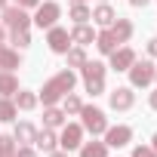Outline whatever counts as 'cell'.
Wrapping results in <instances>:
<instances>
[{"mask_svg":"<svg viewBox=\"0 0 157 157\" xmlns=\"http://www.w3.org/2000/svg\"><path fill=\"white\" fill-rule=\"evenodd\" d=\"M77 86V74L71 71V68H65V71H59V74H52L49 80L40 86V93H37V99L43 102V105H59L71 90Z\"/></svg>","mask_w":157,"mask_h":157,"instance_id":"cell-1","label":"cell"},{"mask_svg":"<svg viewBox=\"0 0 157 157\" xmlns=\"http://www.w3.org/2000/svg\"><path fill=\"white\" fill-rule=\"evenodd\" d=\"M105 74H108V65H102V62H90V59H86V65L80 68L83 86H86V93H90L93 99L105 93Z\"/></svg>","mask_w":157,"mask_h":157,"instance_id":"cell-2","label":"cell"},{"mask_svg":"<svg viewBox=\"0 0 157 157\" xmlns=\"http://www.w3.org/2000/svg\"><path fill=\"white\" fill-rule=\"evenodd\" d=\"M80 126H83V132H90V136H105V129H108V114H105L102 108H96V105H83V108H80Z\"/></svg>","mask_w":157,"mask_h":157,"instance_id":"cell-3","label":"cell"},{"mask_svg":"<svg viewBox=\"0 0 157 157\" xmlns=\"http://www.w3.org/2000/svg\"><path fill=\"white\" fill-rule=\"evenodd\" d=\"M154 68H157V65H154L151 59H142V62L136 59V62L129 65V71H126V74H129V86H132V90L151 86V83H154Z\"/></svg>","mask_w":157,"mask_h":157,"instance_id":"cell-4","label":"cell"},{"mask_svg":"<svg viewBox=\"0 0 157 157\" xmlns=\"http://www.w3.org/2000/svg\"><path fill=\"white\" fill-rule=\"evenodd\" d=\"M46 46H49V52L65 56V52L74 46V43H71V31H68V28H62V25L46 28Z\"/></svg>","mask_w":157,"mask_h":157,"instance_id":"cell-5","label":"cell"},{"mask_svg":"<svg viewBox=\"0 0 157 157\" xmlns=\"http://www.w3.org/2000/svg\"><path fill=\"white\" fill-rule=\"evenodd\" d=\"M59 16H62V6L56 3V0H40V6L34 10V25L37 28H52L56 22H59Z\"/></svg>","mask_w":157,"mask_h":157,"instance_id":"cell-6","label":"cell"},{"mask_svg":"<svg viewBox=\"0 0 157 157\" xmlns=\"http://www.w3.org/2000/svg\"><path fill=\"white\" fill-rule=\"evenodd\" d=\"M0 25L10 28V31H19V28H28L31 25V16L22 6H3V10H0Z\"/></svg>","mask_w":157,"mask_h":157,"instance_id":"cell-7","label":"cell"},{"mask_svg":"<svg viewBox=\"0 0 157 157\" xmlns=\"http://www.w3.org/2000/svg\"><path fill=\"white\" fill-rule=\"evenodd\" d=\"M83 145V126L80 123H65L62 136H59V148L62 151H77Z\"/></svg>","mask_w":157,"mask_h":157,"instance_id":"cell-8","label":"cell"},{"mask_svg":"<svg viewBox=\"0 0 157 157\" xmlns=\"http://www.w3.org/2000/svg\"><path fill=\"white\" fill-rule=\"evenodd\" d=\"M108 105H111V111H129V108L136 105L132 86H114V90L108 93Z\"/></svg>","mask_w":157,"mask_h":157,"instance_id":"cell-9","label":"cell"},{"mask_svg":"<svg viewBox=\"0 0 157 157\" xmlns=\"http://www.w3.org/2000/svg\"><path fill=\"white\" fill-rule=\"evenodd\" d=\"M129 142H132V126H126V123L111 126L108 123V129H105V145L108 148H126Z\"/></svg>","mask_w":157,"mask_h":157,"instance_id":"cell-10","label":"cell"},{"mask_svg":"<svg viewBox=\"0 0 157 157\" xmlns=\"http://www.w3.org/2000/svg\"><path fill=\"white\" fill-rule=\"evenodd\" d=\"M108 59H111V65H108L111 71H129V65L136 62V49L132 46H117Z\"/></svg>","mask_w":157,"mask_h":157,"instance_id":"cell-11","label":"cell"},{"mask_svg":"<svg viewBox=\"0 0 157 157\" xmlns=\"http://www.w3.org/2000/svg\"><path fill=\"white\" fill-rule=\"evenodd\" d=\"M34 148H37V151H43V154L56 151V148H59V136H56V129H49V126L37 129V136H34Z\"/></svg>","mask_w":157,"mask_h":157,"instance_id":"cell-12","label":"cell"},{"mask_svg":"<svg viewBox=\"0 0 157 157\" xmlns=\"http://www.w3.org/2000/svg\"><path fill=\"white\" fill-rule=\"evenodd\" d=\"M19 65H22V52L16 46L0 43V71H16Z\"/></svg>","mask_w":157,"mask_h":157,"instance_id":"cell-13","label":"cell"},{"mask_svg":"<svg viewBox=\"0 0 157 157\" xmlns=\"http://www.w3.org/2000/svg\"><path fill=\"white\" fill-rule=\"evenodd\" d=\"M71 43H74V46H90V43H96V31L90 28V22H80V25L71 28Z\"/></svg>","mask_w":157,"mask_h":157,"instance_id":"cell-14","label":"cell"},{"mask_svg":"<svg viewBox=\"0 0 157 157\" xmlns=\"http://www.w3.org/2000/svg\"><path fill=\"white\" fill-rule=\"evenodd\" d=\"M65 123H68V114H65L59 105H43V126L59 129V126H65Z\"/></svg>","mask_w":157,"mask_h":157,"instance_id":"cell-15","label":"cell"},{"mask_svg":"<svg viewBox=\"0 0 157 157\" xmlns=\"http://www.w3.org/2000/svg\"><path fill=\"white\" fill-rule=\"evenodd\" d=\"M99 28H111L114 25V19H117V13H114V6L111 3H99L96 10H93V16H90Z\"/></svg>","mask_w":157,"mask_h":157,"instance_id":"cell-16","label":"cell"},{"mask_svg":"<svg viewBox=\"0 0 157 157\" xmlns=\"http://www.w3.org/2000/svg\"><path fill=\"white\" fill-rule=\"evenodd\" d=\"M34 136H37V126H34V123H28V120H19V123H16V129H13L16 145H34Z\"/></svg>","mask_w":157,"mask_h":157,"instance_id":"cell-17","label":"cell"},{"mask_svg":"<svg viewBox=\"0 0 157 157\" xmlns=\"http://www.w3.org/2000/svg\"><path fill=\"white\" fill-rule=\"evenodd\" d=\"M117 46H120V40L111 34V28H105V31H99V34H96V49H99L102 56H111Z\"/></svg>","mask_w":157,"mask_h":157,"instance_id":"cell-18","label":"cell"},{"mask_svg":"<svg viewBox=\"0 0 157 157\" xmlns=\"http://www.w3.org/2000/svg\"><path fill=\"white\" fill-rule=\"evenodd\" d=\"M13 102H16V108H19V111H34V108L40 105L37 93H31V90H19V93L13 96Z\"/></svg>","mask_w":157,"mask_h":157,"instance_id":"cell-19","label":"cell"},{"mask_svg":"<svg viewBox=\"0 0 157 157\" xmlns=\"http://www.w3.org/2000/svg\"><path fill=\"white\" fill-rule=\"evenodd\" d=\"M19 93V77L13 71H0V96H16Z\"/></svg>","mask_w":157,"mask_h":157,"instance_id":"cell-20","label":"cell"},{"mask_svg":"<svg viewBox=\"0 0 157 157\" xmlns=\"http://www.w3.org/2000/svg\"><path fill=\"white\" fill-rule=\"evenodd\" d=\"M77 151H80V157H108V145L96 142V136H93V142H83Z\"/></svg>","mask_w":157,"mask_h":157,"instance_id":"cell-21","label":"cell"},{"mask_svg":"<svg viewBox=\"0 0 157 157\" xmlns=\"http://www.w3.org/2000/svg\"><path fill=\"white\" fill-rule=\"evenodd\" d=\"M132 31H136V28H132V22H129V19H120V16H117V19H114V25H111V34H114L120 43H126V40L132 37Z\"/></svg>","mask_w":157,"mask_h":157,"instance_id":"cell-22","label":"cell"},{"mask_svg":"<svg viewBox=\"0 0 157 157\" xmlns=\"http://www.w3.org/2000/svg\"><path fill=\"white\" fill-rule=\"evenodd\" d=\"M19 117V108L10 96H0V123H13Z\"/></svg>","mask_w":157,"mask_h":157,"instance_id":"cell-23","label":"cell"},{"mask_svg":"<svg viewBox=\"0 0 157 157\" xmlns=\"http://www.w3.org/2000/svg\"><path fill=\"white\" fill-rule=\"evenodd\" d=\"M65 62H68V68H83L86 65V49L83 46H71L65 52Z\"/></svg>","mask_w":157,"mask_h":157,"instance_id":"cell-24","label":"cell"},{"mask_svg":"<svg viewBox=\"0 0 157 157\" xmlns=\"http://www.w3.org/2000/svg\"><path fill=\"white\" fill-rule=\"evenodd\" d=\"M80 108H83V102H80V96H74V90L62 99V111L68 114V117H74V114H80Z\"/></svg>","mask_w":157,"mask_h":157,"instance_id":"cell-25","label":"cell"},{"mask_svg":"<svg viewBox=\"0 0 157 157\" xmlns=\"http://www.w3.org/2000/svg\"><path fill=\"white\" fill-rule=\"evenodd\" d=\"M68 16L74 19V25H80V22H90V16H93V10H90L86 3H71V10H68Z\"/></svg>","mask_w":157,"mask_h":157,"instance_id":"cell-26","label":"cell"},{"mask_svg":"<svg viewBox=\"0 0 157 157\" xmlns=\"http://www.w3.org/2000/svg\"><path fill=\"white\" fill-rule=\"evenodd\" d=\"M13 43H16V49H19V52H22V49H28V46H31V31H28V28L13 31Z\"/></svg>","mask_w":157,"mask_h":157,"instance_id":"cell-27","label":"cell"},{"mask_svg":"<svg viewBox=\"0 0 157 157\" xmlns=\"http://www.w3.org/2000/svg\"><path fill=\"white\" fill-rule=\"evenodd\" d=\"M16 139L13 136H0V157H16Z\"/></svg>","mask_w":157,"mask_h":157,"instance_id":"cell-28","label":"cell"},{"mask_svg":"<svg viewBox=\"0 0 157 157\" xmlns=\"http://www.w3.org/2000/svg\"><path fill=\"white\" fill-rule=\"evenodd\" d=\"M132 157H157V154H154L151 145H136V148H132Z\"/></svg>","mask_w":157,"mask_h":157,"instance_id":"cell-29","label":"cell"},{"mask_svg":"<svg viewBox=\"0 0 157 157\" xmlns=\"http://www.w3.org/2000/svg\"><path fill=\"white\" fill-rule=\"evenodd\" d=\"M16 157H37V148L34 145H19L16 148Z\"/></svg>","mask_w":157,"mask_h":157,"instance_id":"cell-30","label":"cell"},{"mask_svg":"<svg viewBox=\"0 0 157 157\" xmlns=\"http://www.w3.org/2000/svg\"><path fill=\"white\" fill-rule=\"evenodd\" d=\"M16 6H22V10H37L40 0H16Z\"/></svg>","mask_w":157,"mask_h":157,"instance_id":"cell-31","label":"cell"},{"mask_svg":"<svg viewBox=\"0 0 157 157\" xmlns=\"http://www.w3.org/2000/svg\"><path fill=\"white\" fill-rule=\"evenodd\" d=\"M148 59H157V37L148 40Z\"/></svg>","mask_w":157,"mask_h":157,"instance_id":"cell-32","label":"cell"},{"mask_svg":"<svg viewBox=\"0 0 157 157\" xmlns=\"http://www.w3.org/2000/svg\"><path fill=\"white\" fill-rule=\"evenodd\" d=\"M148 105L157 111V90H151V96H148Z\"/></svg>","mask_w":157,"mask_h":157,"instance_id":"cell-33","label":"cell"},{"mask_svg":"<svg viewBox=\"0 0 157 157\" xmlns=\"http://www.w3.org/2000/svg\"><path fill=\"white\" fill-rule=\"evenodd\" d=\"M49 157H68V151H62V148H56V151H49Z\"/></svg>","mask_w":157,"mask_h":157,"instance_id":"cell-34","label":"cell"},{"mask_svg":"<svg viewBox=\"0 0 157 157\" xmlns=\"http://www.w3.org/2000/svg\"><path fill=\"white\" fill-rule=\"evenodd\" d=\"M129 3H132V6H148L151 0H129Z\"/></svg>","mask_w":157,"mask_h":157,"instance_id":"cell-35","label":"cell"},{"mask_svg":"<svg viewBox=\"0 0 157 157\" xmlns=\"http://www.w3.org/2000/svg\"><path fill=\"white\" fill-rule=\"evenodd\" d=\"M151 148H154V154H157V132L151 136Z\"/></svg>","mask_w":157,"mask_h":157,"instance_id":"cell-36","label":"cell"},{"mask_svg":"<svg viewBox=\"0 0 157 157\" xmlns=\"http://www.w3.org/2000/svg\"><path fill=\"white\" fill-rule=\"evenodd\" d=\"M3 40H6V28H3V25H0V43H3Z\"/></svg>","mask_w":157,"mask_h":157,"instance_id":"cell-37","label":"cell"},{"mask_svg":"<svg viewBox=\"0 0 157 157\" xmlns=\"http://www.w3.org/2000/svg\"><path fill=\"white\" fill-rule=\"evenodd\" d=\"M3 6H10V0H0V10H3Z\"/></svg>","mask_w":157,"mask_h":157,"instance_id":"cell-38","label":"cell"},{"mask_svg":"<svg viewBox=\"0 0 157 157\" xmlns=\"http://www.w3.org/2000/svg\"><path fill=\"white\" fill-rule=\"evenodd\" d=\"M74 3H86V0H74Z\"/></svg>","mask_w":157,"mask_h":157,"instance_id":"cell-39","label":"cell"},{"mask_svg":"<svg viewBox=\"0 0 157 157\" xmlns=\"http://www.w3.org/2000/svg\"><path fill=\"white\" fill-rule=\"evenodd\" d=\"M154 80H157V68H154Z\"/></svg>","mask_w":157,"mask_h":157,"instance_id":"cell-40","label":"cell"},{"mask_svg":"<svg viewBox=\"0 0 157 157\" xmlns=\"http://www.w3.org/2000/svg\"><path fill=\"white\" fill-rule=\"evenodd\" d=\"M99 3H108V0H99Z\"/></svg>","mask_w":157,"mask_h":157,"instance_id":"cell-41","label":"cell"}]
</instances>
